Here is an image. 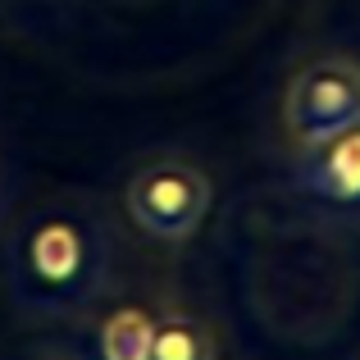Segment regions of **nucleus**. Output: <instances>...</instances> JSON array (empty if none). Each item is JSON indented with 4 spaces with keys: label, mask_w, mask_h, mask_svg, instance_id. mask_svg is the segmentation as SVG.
I'll return each instance as SVG.
<instances>
[{
    "label": "nucleus",
    "mask_w": 360,
    "mask_h": 360,
    "mask_svg": "<svg viewBox=\"0 0 360 360\" xmlns=\"http://www.w3.org/2000/svg\"><path fill=\"white\" fill-rule=\"evenodd\" d=\"M146 360H214V342L205 333V324H196L187 315H174L165 324H155Z\"/></svg>",
    "instance_id": "obj_6"
},
{
    "label": "nucleus",
    "mask_w": 360,
    "mask_h": 360,
    "mask_svg": "<svg viewBox=\"0 0 360 360\" xmlns=\"http://www.w3.org/2000/svg\"><path fill=\"white\" fill-rule=\"evenodd\" d=\"M96 238L82 229L73 214H46L32 224V233L23 238V278L32 283L37 297H46L51 306H69L82 301L96 288Z\"/></svg>",
    "instance_id": "obj_1"
},
{
    "label": "nucleus",
    "mask_w": 360,
    "mask_h": 360,
    "mask_svg": "<svg viewBox=\"0 0 360 360\" xmlns=\"http://www.w3.org/2000/svg\"><path fill=\"white\" fill-rule=\"evenodd\" d=\"M210 210V178L187 160H150L128 183V214L150 238L178 242Z\"/></svg>",
    "instance_id": "obj_3"
},
{
    "label": "nucleus",
    "mask_w": 360,
    "mask_h": 360,
    "mask_svg": "<svg viewBox=\"0 0 360 360\" xmlns=\"http://www.w3.org/2000/svg\"><path fill=\"white\" fill-rule=\"evenodd\" d=\"M301 183L328 201H360V123L310 146V165Z\"/></svg>",
    "instance_id": "obj_4"
},
{
    "label": "nucleus",
    "mask_w": 360,
    "mask_h": 360,
    "mask_svg": "<svg viewBox=\"0 0 360 360\" xmlns=\"http://www.w3.org/2000/svg\"><path fill=\"white\" fill-rule=\"evenodd\" d=\"M150 338H155V319L137 306H123L101 328V356L105 360H146Z\"/></svg>",
    "instance_id": "obj_5"
},
{
    "label": "nucleus",
    "mask_w": 360,
    "mask_h": 360,
    "mask_svg": "<svg viewBox=\"0 0 360 360\" xmlns=\"http://www.w3.org/2000/svg\"><path fill=\"white\" fill-rule=\"evenodd\" d=\"M283 119L297 146H319V141L338 137L342 128L360 123V64L342 55H324V60L306 64L292 78L288 101H283Z\"/></svg>",
    "instance_id": "obj_2"
}]
</instances>
